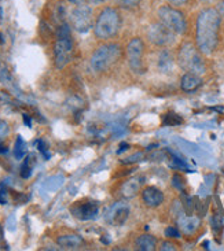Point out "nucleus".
<instances>
[{
    "instance_id": "nucleus-5",
    "label": "nucleus",
    "mask_w": 224,
    "mask_h": 251,
    "mask_svg": "<svg viewBox=\"0 0 224 251\" xmlns=\"http://www.w3.org/2000/svg\"><path fill=\"white\" fill-rule=\"evenodd\" d=\"M158 20L173 33L183 34L187 30V21L184 14L173 6H161L157 11Z\"/></svg>"
},
{
    "instance_id": "nucleus-4",
    "label": "nucleus",
    "mask_w": 224,
    "mask_h": 251,
    "mask_svg": "<svg viewBox=\"0 0 224 251\" xmlns=\"http://www.w3.org/2000/svg\"><path fill=\"white\" fill-rule=\"evenodd\" d=\"M177 62L180 68L184 69L187 73L194 75H202L205 72V63L202 56L199 54L198 48L191 43H183L179 52H177Z\"/></svg>"
},
{
    "instance_id": "nucleus-26",
    "label": "nucleus",
    "mask_w": 224,
    "mask_h": 251,
    "mask_svg": "<svg viewBox=\"0 0 224 251\" xmlns=\"http://www.w3.org/2000/svg\"><path fill=\"white\" fill-rule=\"evenodd\" d=\"M172 184H173V187H176L177 190L182 191L184 188L183 177L179 176V175H175V176L172 177Z\"/></svg>"
},
{
    "instance_id": "nucleus-8",
    "label": "nucleus",
    "mask_w": 224,
    "mask_h": 251,
    "mask_svg": "<svg viewBox=\"0 0 224 251\" xmlns=\"http://www.w3.org/2000/svg\"><path fill=\"white\" fill-rule=\"evenodd\" d=\"M175 34L169 27H167L163 22H154L147 29V39L157 47H167L175 41Z\"/></svg>"
},
{
    "instance_id": "nucleus-21",
    "label": "nucleus",
    "mask_w": 224,
    "mask_h": 251,
    "mask_svg": "<svg viewBox=\"0 0 224 251\" xmlns=\"http://www.w3.org/2000/svg\"><path fill=\"white\" fill-rule=\"evenodd\" d=\"M182 123H183V118L175 114V113H168L163 118V124L165 126H176V125H180Z\"/></svg>"
},
{
    "instance_id": "nucleus-33",
    "label": "nucleus",
    "mask_w": 224,
    "mask_h": 251,
    "mask_svg": "<svg viewBox=\"0 0 224 251\" xmlns=\"http://www.w3.org/2000/svg\"><path fill=\"white\" fill-rule=\"evenodd\" d=\"M24 123H25V125L29 126V128L32 126V120H30V117L28 116V114H24Z\"/></svg>"
},
{
    "instance_id": "nucleus-10",
    "label": "nucleus",
    "mask_w": 224,
    "mask_h": 251,
    "mask_svg": "<svg viewBox=\"0 0 224 251\" xmlns=\"http://www.w3.org/2000/svg\"><path fill=\"white\" fill-rule=\"evenodd\" d=\"M99 203L95 201H80L70 207V213L82 221H88L98 216Z\"/></svg>"
},
{
    "instance_id": "nucleus-18",
    "label": "nucleus",
    "mask_w": 224,
    "mask_h": 251,
    "mask_svg": "<svg viewBox=\"0 0 224 251\" xmlns=\"http://www.w3.org/2000/svg\"><path fill=\"white\" fill-rule=\"evenodd\" d=\"M135 246L140 251H153L157 247V239L151 235H142L136 239Z\"/></svg>"
},
{
    "instance_id": "nucleus-23",
    "label": "nucleus",
    "mask_w": 224,
    "mask_h": 251,
    "mask_svg": "<svg viewBox=\"0 0 224 251\" xmlns=\"http://www.w3.org/2000/svg\"><path fill=\"white\" fill-rule=\"evenodd\" d=\"M13 98L10 94H7L4 91H0V109H4V107H10L13 106Z\"/></svg>"
},
{
    "instance_id": "nucleus-31",
    "label": "nucleus",
    "mask_w": 224,
    "mask_h": 251,
    "mask_svg": "<svg viewBox=\"0 0 224 251\" xmlns=\"http://www.w3.org/2000/svg\"><path fill=\"white\" fill-rule=\"evenodd\" d=\"M170 4L173 7H180V6H184L189 0H168Z\"/></svg>"
},
{
    "instance_id": "nucleus-25",
    "label": "nucleus",
    "mask_w": 224,
    "mask_h": 251,
    "mask_svg": "<svg viewBox=\"0 0 224 251\" xmlns=\"http://www.w3.org/2000/svg\"><path fill=\"white\" fill-rule=\"evenodd\" d=\"M8 133H10V126H8V124H7L4 120H0V140L7 137Z\"/></svg>"
},
{
    "instance_id": "nucleus-16",
    "label": "nucleus",
    "mask_w": 224,
    "mask_h": 251,
    "mask_svg": "<svg viewBox=\"0 0 224 251\" xmlns=\"http://www.w3.org/2000/svg\"><path fill=\"white\" fill-rule=\"evenodd\" d=\"M157 66L158 70L161 73H170L173 70L175 66V59H173V55L170 54L168 50H163L160 55H158V61H157Z\"/></svg>"
},
{
    "instance_id": "nucleus-37",
    "label": "nucleus",
    "mask_w": 224,
    "mask_h": 251,
    "mask_svg": "<svg viewBox=\"0 0 224 251\" xmlns=\"http://www.w3.org/2000/svg\"><path fill=\"white\" fill-rule=\"evenodd\" d=\"M199 1H202V3H209L212 0H199Z\"/></svg>"
},
{
    "instance_id": "nucleus-27",
    "label": "nucleus",
    "mask_w": 224,
    "mask_h": 251,
    "mask_svg": "<svg viewBox=\"0 0 224 251\" xmlns=\"http://www.w3.org/2000/svg\"><path fill=\"white\" fill-rule=\"evenodd\" d=\"M37 147H39V151L43 154V156H44L46 159H48V158H50V152H48L47 150V144L43 142V140H39V142H37Z\"/></svg>"
},
{
    "instance_id": "nucleus-24",
    "label": "nucleus",
    "mask_w": 224,
    "mask_h": 251,
    "mask_svg": "<svg viewBox=\"0 0 224 251\" xmlns=\"http://www.w3.org/2000/svg\"><path fill=\"white\" fill-rule=\"evenodd\" d=\"M143 156H144V154H143V152H135L134 155L127 156L125 159H122L121 163H125V165H131V163H135V162H138V161H142Z\"/></svg>"
},
{
    "instance_id": "nucleus-22",
    "label": "nucleus",
    "mask_w": 224,
    "mask_h": 251,
    "mask_svg": "<svg viewBox=\"0 0 224 251\" xmlns=\"http://www.w3.org/2000/svg\"><path fill=\"white\" fill-rule=\"evenodd\" d=\"M142 0H114V3L121 8H127V10H134L140 4Z\"/></svg>"
},
{
    "instance_id": "nucleus-3",
    "label": "nucleus",
    "mask_w": 224,
    "mask_h": 251,
    "mask_svg": "<svg viewBox=\"0 0 224 251\" xmlns=\"http://www.w3.org/2000/svg\"><path fill=\"white\" fill-rule=\"evenodd\" d=\"M122 48L117 43H105L91 56V68L95 72H106L121 59Z\"/></svg>"
},
{
    "instance_id": "nucleus-9",
    "label": "nucleus",
    "mask_w": 224,
    "mask_h": 251,
    "mask_svg": "<svg viewBox=\"0 0 224 251\" xmlns=\"http://www.w3.org/2000/svg\"><path fill=\"white\" fill-rule=\"evenodd\" d=\"M127 58H128L129 68L136 73L144 72V43L140 37H134L127 46Z\"/></svg>"
},
{
    "instance_id": "nucleus-13",
    "label": "nucleus",
    "mask_w": 224,
    "mask_h": 251,
    "mask_svg": "<svg viewBox=\"0 0 224 251\" xmlns=\"http://www.w3.org/2000/svg\"><path fill=\"white\" fill-rule=\"evenodd\" d=\"M56 243L62 249H66V250H76V249H80L84 245V240L82 236L76 235V233H69V235H62L59 238L56 239Z\"/></svg>"
},
{
    "instance_id": "nucleus-20",
    "label": "nucleus",
    "mask_w": 224,
    "mask_h": 251,
    "mask_svg": "<svg viewBox=\"0 0 224 251\" xmlns=\"http://www.w3.org/2000/svg\"><path fill=\"white\" fill-rule=\"evenodd\" d=\"M14 155L17 159H21L27 155V143L24 142V139L18 136L15 140V147H14Z\"/></svg>"
},
{
    "instance_id": "nucleus-28",
    "label": "nucleus",
    "mask_w": 224,
    "mask_h": 251,
    "mask_svg": "<svg viewBox=\"0 0 224 251\" xmlns=\"http://www.w3.org/2000/svg\"><path fill=\"white\" fill-rule=\"evenodd\" d=\"M165 236H167V238L177 239V238H180V233H179V231H177L176 228H172V226H169V228H167V229H165Z\"/></svg>"
},
{
    "instance_id": "nucleus-32",
    "label": "nucleus",
    "mask_w": 224,
    "mask_h": 251,
    "mask_svg": "<svg viewBox=\"0 0 224 251\" xmlns=\"http://www.w3.org/2000/svg\"><path fill=\"white\" fill-rule=\"evenodd\" d=\"M69 3L73 4V6H80V4H87V3H89V0H69Z\"/></svg>"
},
{
    "instance_id": "nucleus-19",
    "label": "nucleus",
    "mask_w": 224,
    "mask_h": 251,
    "mask_svg": "<svg viewBox=\"0 0 224 251\" xmlns=\"http://www.w3.org/2000/svg\"><path fill=\"white\" fill-rule=\"evenodd\" d=\"M33 165H34V156L33 155L27 156V158H25V162H24V165L21 166L20 175L22 178H29V177L32 176Z\"/></svg>"
},
{
    "instance_id": "nucleus-34",
    "label": "nucleus",
    "mask_w": 224,
    "mask_h": 251,
    "mask_svg": "<svg viewBox=\"0 0 224 251\" xmlns=\"http://www.w3.org/2000/svg\"><path fill=\"white\" fill-rule=\"evenodd\" d=\"M127 149H129L128 144H127V143H121V144H120V150L117 151V154H121L122 151H125Z\"/></svg>"
},
{
    "instance_id": "nucleus-30",
    "label": "nucleus",
    "mask_w": 224,
    "mask_h": 251,
    "mask_svg": "<svg viewBox=\"0 0 224 251\" xmlns=\"http://www.w3.org/2000/svg\"><path fill=\"white\" fill-rule=\"evenodd\" d=\"M216 11H218L219 15H220V17L224 20V0L219 1L218 6H216Z\"/></svg>"
},
{
    "instance_id": "nucleus-14",
    "label": "nucleus",
    "mask_w": 224,
    "mask_h": 251,
    "mask_svg": "<svg viewBox=\"0 0 224 251\" xmlns=\"http://www.w3.org/2000/svg\"><path fill=\"white\" fill-rule=\"evenodd\" d=\"M177 225H179V228L182 229L183 233L191 235L198 229L199 218L194 217V216H184V214H182L180 217L177 218Z\"/></svg>"
},
{
    "instance_id": "nucleus-17",
    "label": "nucleus",
    "mask_w": 224,
    "mask_h": 251,
    "mask_svg": "<svg viewBox=\"0 0 224 251\" xmlns=\"http://www.w3.org/2000/svg\"><path fill=\"white\" fill-rule=\"evenodd\" d=\"M143 181H140L139 177H132V178H128L125 183L121 185V195L124 198H134L136 197V194L140 190V184Z\"/></svg>"
},
{
    "instance_id": "nucleus-7",
    "label": "nucleus",
    "mask_w": 224,
    "mask_h": 251,
    "mask_svg": "<svg viewBox=\"0 0 224 251\" xmlns=\"http://www.w3.org/2000/svg\"><path fill=\"white\" fill-rule=\"evenodd\" d=\"M73 58V41L72 36H56L54 44V63L56 69H63Z\"/></svg>"
},
{
    "instance_id": "nucleus-11",
    "label": "nucleus",
    "mask_w": 224,
    "mask_h": 251,
    "mask_svg": "<svg viewBox=\"0 0 224 251\" xmlns=\"http://www.w3.org/2000/svg\"><path fill=\"white\" fill-rule=\"evenodd\" d=\"M129 213H131V209H129L128 203H125V202H117V203H114L110 207L109 210L106 211L105 220L110 225L120 226V225H122L128 220Z\"/></svg>"
},
{
    "instance_id": "nucleus-15",
    "label": "nucleus",
    "mask_w": 224,
    "mask_h": 251,
    "mask_svg": "<svg viewBox=\"0 0 224 251\" xmlns=\"http://www.w3.org/2000/svg\"><path fill=\"white\" fill-rule=\"evenodd\" d=\"M202 85V80L198 75L194 73H186L180 80V87L184 92H194Z\"/></svg>"
},
{
    "instance_id": "nucleus-2",
    "label": "nucleus",
    "mask_w": 224,
    "mask_h": 251,
    "mask_svg": "<svg viewBox=\"0 0 224 251\" xmlns=\"http://www.w3.org/2000/svg\"><path fill=\"white\" fill-rule=\"evenodd\" d=\"M122 25V17L118 8L105 7L96 17L94 24L95 36L101 40H109L115 37Z\"/></svg>"
},
{
    "instance_id": "nucleus-12",
    "label": "nucleus",
    "mask_w": 224,
    "mask_h": 251,
    "mask_svg": "<svg viewBox=\"0 0 224 251\" xmlns=\"http://www.w3.org/2000/svg\"><path fill=\"white\" fill-rule=\"evenodd\" d=\"M142 201L147 207H158L164 202L163 191L158 190L156 187H147L142 191Z\"/></svg>"
},
{
    "instance_id": "nucleus-1",
    "label": "nucleus",
    "mask_w": 224,
    "mask_h": 251,
    "mask_svg": "<svg viewBox=\"0 0 224 251\" xmlns=\"http://www.w3.org/2000/svg\"><path fill=\"white\" fill-rule=\"evenodd\" d=\"M222 25V17L216 8H205L198 14L196 41L199 52L211 55L219 44V32Z\"/></svg>"
},
{
    "instance_id": "nucleus-6",
    "label": "nucleus",
    "mask_w": 224,
    "mask_h": 251,
    "mask_svg": "<svg viewBox=\"0 0 224 251\" xmlns=\"http://www.w3.org/2000/svg\"><path fill=\"white\" fill-rule=\"evenodd\" d=\"M70 26L79 33H87L94 27V10L87 4L75 6V8L69 14Z\"/></svg>"
},
{
    "instance_id": "nucleus-29",
    "label": "nucleus",
    "mask_w": 224,
    "mask_h": 251,
    "mask_svg": "<svg viewBox=\"0 0 224 251\" xmlns=\"http://www.w3.org/2000/svg\"><path fill=\"white\" fill-rule=\"evenodd\" d=\"M160 249H161L163 251H175L176 250V246L172 245V243H169V242H164Z\"/></svg>"
},
{
    "instance_id": "nucleus-36",
    "label": "nucleus",
    "mask_w": 224,
    "mask_h": 251,
    "mask_svg": "<svg viewBox=\"0 0 224 251\" xmlns=\"http://www.w3.org/2000/svg\"><path fill=\"white\" fill-rule=\"evenodd\" d=\"M3 238H4V236H3V226L0 224V242L3 240Z\"/></svg>"
},
{
    "instance_id": "nucleus-35",
    "label": "nucleus",
    "mask_w": 224,
    "mask_h": 251,
    "mask_svg": "<svg viewBox=\"0 0 224 251\" xmlns=\"http://www.w3.org/2000/svg\"><path fill=\"white\" fill-rule=\"evenodd\" d=\"M106 0H89V4H94V6H99V4H103Z\"/></svg>"
}]
</instances>
